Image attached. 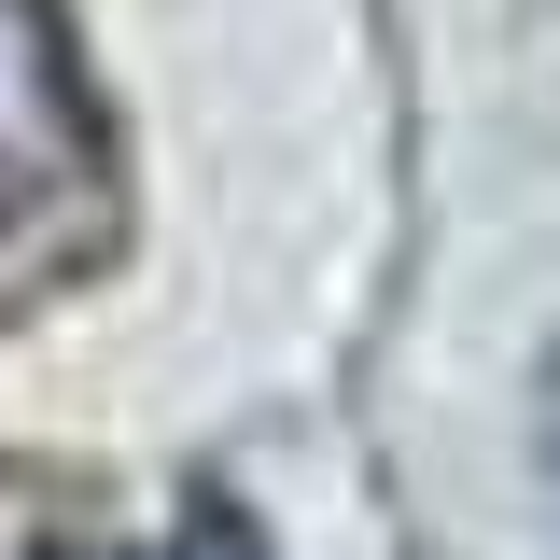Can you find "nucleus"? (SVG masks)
Masks as SVG:
<instances>
[{
    "instance_id": "1",
    "label": "nucleus",
    "mask_w": 560,
    "mask_h": 560,
    "mask_svg": "<svg viewBox=\"0 0 560 560\" xmlns=\"http://www.w3.org/2000/svg\"><path fill=\"white\" fill-rule=\"evenodd\" d=\"M57 168H84V98H70L43 0H0V224H28V197Z\"/></svg>"
}]
</instances>
